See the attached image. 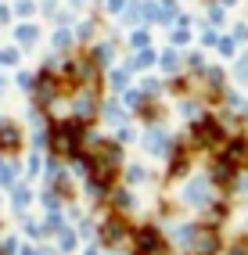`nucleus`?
<instances>
[{
  "label": "nucleus",
  "instance_id": "f257e3e1",
  "mask_svg": "<svg viewBox=\"0 0 248 255\" xmlns=\"http://www.w3.org/2000/svg\"><path fill=\"white\" fill-rule=\"evenodd\" d=\"M79 133H83L79 123H65V126H58V129H54V151H61V155H72Z\"/></svg>",
  "mask_w": 248,
  "mask_h": 255
},
{
  "label": "nucleus",
  "instance_id": "f03ea898",
  "mask_svg": "<svg viewBox=\"0 0 248 255\" xmlns=\"http://www.w3.org/2000/svg\"><path fill=\"white\" fill-rule=\"evenodd\" d=\"M137 255H158L162 252V237L151 230V227H144V230H137Z\"/></svg>",
  "mask_w": 248,
  "mask_h": 255
},
{
  "label": "nucleus",
  "instance_id": "7ed1b4c3",
  "mask_svg": "<svg viewBox=\"0 0 248 255\" xmlns=\"http://www.w3.org/2000/svg\"><path fill=\"white\" fill-rule=\"evenodd\" d=\"M187 237H191V248H194V255H212L220 248V241H216V234H209V230H202V234H194V230H187Z\"/></svg>",
  "mask_w": 248,
  "mask_h": 255
},
{
  "label": "nucleus",
  "instance_id": "20e7f679",
  "mask_svg": "<svg viewBox=\"0 0 248 255\" xmlns=\"http://www.w3.org/2000/svg\"><path fill=\"white\" fill-rule=\"evenodd\" d=\"M194 137L202 140V144H216L223 137V129H220V123H212V119H202V123L194 126Z\"/></svg>",
  "mask_w": 248,
  "mask_h": 255
},
{
  "label": "nucleus",
  "instance_id": "39448f33",
  "mask_svg": "<svg viewBox=\"0 0 248 255\" xmlns=\"http://www.w3.org/2000/svg\"><path fill=\"white\" fill-rule=\"evenodd\" d=\"M18 140H22V133L14 126H0V151H14Z\"/></svg>",
  "mask_w": 248,
  "mask_h": 255
},
{
  "label": "nucleus",
  "instance_id": "423d86ee",
  "mask_svg": "<svg viewBox=\"0 0 248 255\" xmlns=\"http://www.w3.org/2000/svg\"><path fill=\"white\" fill-rule=\"evenodd\" d=\"M245 155H248V147H245V140H234V144L227 147V162H230V165H234V162H241Z\"/></svg>",
  "mask_w": 248,
  "mask_h": 255
},
{
  "label": "nucleus",
  "instance_id": "0eeeda50",
  "mask_svg": "<svg viewBox=\"0 0 248 255\" xmlns=\"http://www.w3.org/2000/svg\"><path fill=\"white\" fill-rule=\"evenodd\" d=\"M119 237H123V223H119V219L105 223V241H119Z\"/></svg>",
  "mask_w": 248,
  "mask_h": 255
},
{
  "label": "nucleus",
  "instance_id": "6e6552de",
  "mask_svg": "<svg viewBox=\"0 0 248 255\" xmlns=\"http://www.w3.org/2000/svg\"><path fill=\"white\" fill-rule=\"evenodd\" d=\"M187 198H191V201H205V187H202V183H191Z\"/></svg>",
  "mask_w": 248,
  "mask_h": 255
},
{
  "label": "nucleus",
  "instance_id": "1a4fd4ad",
  "mask_svg": "<svg viewBox=\"0 0 248 255\" xmlns=\"http://www.w3.org/2000/svg\"><path fill=\"white\" fill-rule=\"evenodd\" d=\"M230 255H248V245H238V248L230 252Z\"/></svg>",
  "mask_w": 248,
  "mask_h": 255
}]
</instances>
